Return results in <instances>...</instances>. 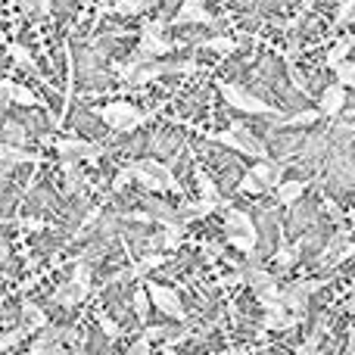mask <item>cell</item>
Listing matches in <instances>:
<instances>
[{
  "instance_id": "obj_26",
  "label": "cell",
  "mask_w": 355,
  "mask_h": 355,
  "mask_svg": "<svg viewBox=\"0 0 355 355\" xmlns=\"http://www.w3.org/2000/svg\"><path fill=\"white\" fill-rule=\"evenodd\" d=\"M293 287L300 290V293L312 296V293H318V290L324 287V281H321V277H302V281H293Z\"/></svg>"
},
{
  "instance_id": "obj_3",
  "label": "cell",
  "mask_w": 355,
  "mask_h": 355,
  "mask_svg": "<svg viewBox=\"0 0 355 355\" xmlns=\"http://www.w3.org/2000/svg\"><path fill=\"white\" fill-rule=\"evenodd\" d=\"M97 116L110 125V131H135L137 125H144L153 112H141L135 103H106L97 110Z\"/></svg>"
},
{
  "instance_id": "obj_24",
  "label": "cell",
  "mask_w": 355,
  "mask_h": 355,
  "mask_svg": "<svg viewBox=\"0 0 355 355\" xmlns=\"http://www.w3.org/2000/svg\"><path fill=\"white\" fill-rule=\"evenodd\" d=\"M237 190H240V193H262L265 187H262V181H259L256 175H252V172H246V175H240Z\"/></svg>"
},
{
  "instance_id": "obj_9",
  "label": "cell",
  "mask_w": 355,
  "mask_h": 355,
  "mask_svg": "<svg viewBox=\"0 0 355 355\" xmlns=\"http://www.w3.org/2000/svg\"><path fill=\"white\" fill-rule=\"evenodd\" d=\"M181 144H184V137L178 135V131L162 128V131H153V135H150L147 147H150V153H153V156H166V159H175L178 150H181Z\"/></svg>"
},
{
  "instance_id": "obj_23",
  "label": "cell",
  "mask_w": 355,
  "mask_h": 355,
  "mask_svg": "<svg viewBox=\"0 0 355 355\" xmlns=\"http://www.w3.org/2000/svg\"><path fill=\"white\" fill-rule=\"evenodd\" d=\"M97 324L103 327V334H106V337H112V340H116L119 334H122V324H119V321L112 318L110 312H97Z\"/></svg>"
},
{
  "instance_id": "obj_17",
  "label": "cell",
  "mask_w": 355,
  "mask_h": 355,
  "mask_svg": "<svg viewBox=\"0 0 355 355\" xmlns=\"http://www.w3.org/2000/svg\"><path fill=\"white\" fill-rule=\"evenodd\" d=\"M200 47L212 50V53H234V50H237V41H234V37H225V35H212V37H202Z\"/></svg>"
},
{
  "instance_id": "obj_20",
  "label": "cell",
  "mask_w": 355,
  "mask_h": 355,
  "mask_svg": "<svg viewBox=\"0 0 355 355\" xmlns=\"http://www.w3.org/2000/svg\"><path fill=\"white\" fill-rule=\"evenodd\" d=\"M193 178H196V184H200V190H202L206 200H218V184L212 181V175H206L202 168H193Z\"/></svg>"
},
{
  "instance_id": "obj_25",
  "label": "cell",
  "mask_w": 355,
  "mask_h": 355,
  "mask_svg": "<svg viewBox=\"0 0 355 355\" xmlns=\"http://www.w3.org/2000/svg\"><path fill=\"white\" fill-rule=\"evenodd\" d=\"M296 256H300V246H293V250H290V246H281V250H277V268L287 271L290 265H296Z\"/></svg>"
},
{
  "instance_id": "obj_22",
  "label": "cell",
  "mask_w": 355,
  "mask_h": 355,
  "mask_svg": "<svg viewBox=\"0 0 355 355\" xmlns=\"http://www.w3.org/2000/svg\"><path fill=\"white\" fill-rule=\"evenodd\" d=\"M12 100L19 106H41V97L31 87H22V85H12Z\"/></svg>"
},
{
  "instance_id": "obj_5",
  "label": "cell",
  "mask_w": 355,
  "mask_h": 355,
  "mask_svg": "<svg viewBox=\"0 0 355 355\" xmlns=\"http://www.w3.org/2000/svg\"><path fill=\"white\" fill-rule=\"evenodd\" d=\"M147 293H150V302H153V306L159 309L166 318L187 321V309H184V302H181V296H178V290L166 287V284H159V281H150V284H147Z\"/></svg>"
},
{
  "instance_id": "obj_32",
  "label": "cell",
  "mask_w": 355,
  "mask_h": 355,
  "mask_svg": "<svg viewBox=\"0 0 355 355\" xmlns=\"http://www.w3.org/2000/svg\"><path fill=\"white\" fill-rule=\"evenodd\" d=\"M0 22H3V12H0Z\"/></svg>"
},
{
  "instance_id": "obj_8",
  "label": "cell",
  "mask_w": 355,
  "mask_h": 355,
  "mask_svg": "<svg viewBox=\"0 0 355 355\" xmlns=\"http://www.w3.org/2000/svg\"><path fill=\"white\" fill-rule=\"evenodd\" d=\"M196 22L209 25V28H215V31L221 28V22H218V19H215V16H209V10H206V0H181V6H178V10H175L172 25H196Z\"/></svg>"
},
{
  "instance_id": "obj_19",
  "label": "cell",
  "mask_w": 355,
  "mask_h": 355,
  "mask_svg": "<svg viewBox=\"0 0 355 355\" xmlns=\"http://www.w3.org/2000/svg\"><path fill=\"white\" fill-rule=\"evenodd\" d=\"M131 309H135V315L141 321H147V315H150V293L144 287H137L135 293H131Z\"/></svg>"
},
{
  "instance_id": "obj_21",
  "label": "cell",
  "mask_w": 355,
  "mask_h": 355,
  "mask_svg": "<svg viewBox=\"0 0 355 355\" xmlns=\"http://www.w3.org/2000/svg\"><path fill=\"white\" fill-rule=\"evenodd\" d=\"M334 75L343 87H355V60H343L340 66H334Z\"/></svg>"
},
{
  "instance_id": "obj_11",
  "label": "cell",
  "mask_w": 355,
  "mask_h": 355,
  "mask_svg": "<svg viewBox=\"0 0 355 355\" xmlns=\"http://www.w3.org/2000/svg\"><path fill=\"white\" fill-rule=\"evenodd\" d=\"M225 231H227V237H252V240H259L256 225H252V218L243 212V209H227Z\"/></svg>"
},
{
  "instance_id": "obj_18",
  "label": "cell",
  "mask_w": 355,
  "mask_h": 355,
  "mask_svg": "<svg viewBox=\"0 0 355 355\" xmlns=\"http://www.w3.org/2000/svg\"><path fill=\"white\" fill-rule=\"evenodd\" d=\"M85 3V0H53V10H56V22L66 25L69 19L78 12V6Z\"/></svg>"
},
{
  "instance_id": "obj_12",
  "label": "cell",
  "mask_w": 355,
  "mask_h": 355,
  "mask_svg": "<svg viewBox=\"0 0 355 355\" xmlns=\"http://www.w3.org/2000/svg\"><path fill=\"white\" fill-rule=\"evenodd\" d=\"M343 106H346V87L343 85L324 87V94H321V100H318V112H321V116L337 119L340 112H343Z\"/></svg>"
},
{
  "instance_id": "obj_28",
  "label": "cell",
  "mask_w": 355,
  "mask_h": 355,
  "mask_svg": "<svg viewBox=\"0 0 355 355\" xmlns=\"http://www.w3.org/2000/svg\"><path fill=\"white\" fill-rule=\"evenodd\" d=\"M324 206H327V215H331V218H334V221H343V209H340V206H337V202H331V200H327V202H324Z\"/></svg>"
},
{
  "instance_id": "obj_29",
  "label": "cell",
  "mask_w": 355,
  "mask_h": 355,
  "mask_svg": "<svg viewBox=\"0 0 355 355\" xmlns=\"http://www.w3.org/2000/svg\"><path fill=\"white\" fill-rule=\"evenodd\" d=\"M349 309H352V312H355V281L349 284Z\"/></svg>"
},
{
  "instance_id": "obj_27",
  "label": "cell",
  "mask_w": 355,
  "mask_h": 355,
  "mask_svg": "<svg viewBox=\"0 0 355 355\" xmlns=\"http://www.w3.org/2000/svg\"><path fill=\"white\" fill-rule=\"evenodd\" d=\"M355 22V0H346L337 12V25H352Z\"/></svg>"
},
{
  "instance_id": "obj_6",
  "label": "cell",
  "mask_w": 355,
  "mask_h": 355,
  "mask_svg": "<svg viewBox=\"0 0 355 355\" xmlns=\"http://www.w3.org/2000/svg\"><path fill=\"white\" fill-rule=\"evenodd\" d=\"M56 153H60V159L100 162V156L106 153V147L97 141H87V137H62V141H56Z\"/></svg>"
},
{
  "instance_id": "obj_14",
  "label": "cell",
  "mask_w": 355,
  "mask_h": 355,
  "mask_svg": "<svg viewBox=\"0 0 355 355\" xmlns=\"http://www.w3.org/2000/svg\"><path fill=\"white\" fill-rule=\"evenodd\" d=\"M19 324H22L25 331H41V327L47 324V312L41 309V302H37V300H22Z\"/></svg>"
},
{
  "instance_id": "obj_10",
  "label": "cell",
  "mask_w": 355,
  "mask_h": 355,
  "mask_svg": "<svg viewBox=\"0 0 355 355\" xmlns=\"http://www.w3.org/2000/svg\"><path fill=\"white\" fill-rule=\"evenodd\" d=\"M284 168H287V162H281V159H271V156H262V159L256 162V166L250 168L252 175L262 181V187L265 190H275L277 184L284 181Z\"/></svg>"
},
{
  "instance_id": "obj_4",
  "label": "cell",
  "mask_w": 355,
  "mask_h": 355,
  "mask_svg": "<svg viewBox=\"0 0 355 355\" xmlns=\"http://www.w3.org/2000/svg\"><path fill=\"white\" fill-rule=\"evenodd\" d=\"M212 141L225 144V147L237 150V153H243V156H256V159L268 156V147H265V144L259 141V137L252 135L250 128H243V125H231L227 131H215Z\"/></svg>"
},
{
  "instance_id": "obj_13",
  "label": "cell",
  "mask_w": 355,
  "mask_h": 355,
  "mask_svg": "<svg viewBox=\"0 0 355 355\" xmlns=\"http://www.w3.org/2000/svg\"><path fill=\"white\" fill-rule=\"evenodd\" d=\"M309 190V181L302 178H293V181H281L275 187V196H277V206H296L302 200V193Z\"/></svg>"
},
{
  "instance_id": "obj_30",
  "label": "cell",
  "mask_w": 355,
  "mask_h": 355,
  "mask_svg": "<svg viewBox=\"0 0 355 355\" xmlns=\"http://www.w3.org/2000/svg\"><path fill=\"white\" fill-rule=\"evenodd\" d=\"M3 296H6V281L0 277V300H3Z\"/></svg>"
},
{
  "instance_id": "obj_1",
  "label": "cell",
  "mask_w": 355,
  "mask_h": 355,
  "mask_svg": "<svg viewBox=\"0 0 355 355\" xmlns=\"http://www.w3.org/2000/svg\"><path fill=\"white\" fill-rule=\"evenodd\" d=\"M137 184L150 193H162V190H181V184L175 181V172L168 166H162L159 159H135L131 162Z\"/></svg>"
},
{
  "instance_id": "obj_7",
  "label": "cell",
  "mask_w": 355,
  "mask_h": 355,
  "mask_svg": "<svg viewBox=\"0 0 355 355\" xmlns=\"http://www.w3.org/2000/svg\"><path fill=\"white\" fill-rule=\"evenodd\" d=\"M69 131L78 137H87V141H100V137H106L110 125H106L100 116H94V112L81 103V106H75L72 116H69Z\"/></svg>"
},
{
  "instance_id": "obj_16",
  "label": "cell",
  "mask_w": 355,
  "mask_h": 355,
  "mask_svg": "<svg viewBox=\"0 0 355 355\" xmlns=\"http://www.w3.org/2000/svg\"><path fill=\"white\" fill-rule=\"evenodd\" d=\"M352 47H355V35H343L331 50H327V66H331V69L340 66V62H343L346 56L352 53Z\"/></svg>"
},
{
  "instance_id": "obj_31",
  "label": "cell",
  "mask_w": 355,
  "mask_h": 355,
  "mask_svg": "<svg viewBox=\"0 0 355 355\" xmlns=\"http://www.w3.org/2000/svg\"><path fill=\"white\" fill-rule=\"evenodd\" d=\"M349 221H352V225H355V209H349Z\"/></svg>"
},
{
  "instance_id": "obj_2",
  "label": "cell",
  "mask_w": 355,
  "mask_h": 355,
  "mask_svg": "<svg viewBox=\"0 0 355 355\" xmlns=\"http://www.w3.org/2000/svg\"><path fill=\"white\" fill-rule=\"evenodd\" d=\"M218 91L225 97V103L231 110L243 112V116H275L277 106H268L262 97H256L252 91H246L243 85H231V81H218Z\"/></svg>"
},
{
  "instance_id": "obj_15",
  "label": "cell",
  "mask_w": 355,
  "mask_h": 355,
  "mask_svg": "<svg viewBox=\"0 0 355 355\" xmlns=\"http://www.w3.org/2000/svg\"><path fill=\"white\" fill-rule=\"evenodd\" d=\"M6 53H10V60L16 62L19 69H25L31 78H37V62H35V56H31V50L25 47V44H10V47H6Z\"/></svg>"
}]
</instances>
